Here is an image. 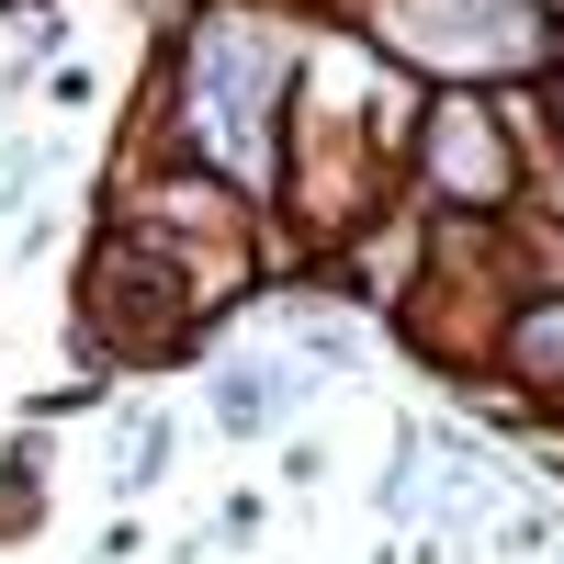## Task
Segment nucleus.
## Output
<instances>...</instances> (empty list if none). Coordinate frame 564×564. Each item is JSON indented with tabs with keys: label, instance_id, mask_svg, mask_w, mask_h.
Wrapping results in <instances>:
<instances>
[{
	"label": "nucleus",
	"instance_id": "1",
	"mask_svg": "<svg viewBox=\"0 0 564 564\" xmlns=\"http://www.w3.org/2000/svg\"><path fill=\"white\" fill-rule=\"evenodd\" d=\"M406 181V68L327 34L282 90V204L316 249L361 238Z\"/></svg>",
	"mask_w": 564,
	"mask_h": 564
},
{
	"label": "nucleus",
	"instance_id": "2",
	"mask_svg": "<svg viewBox=\"0 0 564 564\" xmlns=\"http://www.w3.org/2000/svg\"><path fill=\"white\" fill-rule=\"evenodd\" d=\"M282 90H294V23L215 0V12L181 34V68H170L159 113L181 124L193 170H215L226 193H260L271 159H282Z\"/></svg>",
	"mask_w": 564,
	"mask_h": 564
},
{
	"label": "nucleus",
	"instance_id": "3",
	"mask_svg": "<svg viewBox=\"0 0 564 564\" xmlns=\"http://www.w3.org/2000/svg\"><path fill=\"white\" fill-rule=\"evenodd\" d=\"M372 34H384L395 57H417V68H441L452 90L508 79L531 57H564L553 12H531V0H372Z\"/></svg>",
	"mask_w": 564,
	"mask_h": 564
},
{
	"label": "nucleus",
	"instance_id": "4",
	"mask_svg": "<svg viewBox=\"0 0 564 564\" xmlns=\"http://www.w3.org/2000/svg\"><path fill=\"white\" fill-rule=\"evenodd\" d=\"M417 193L441 215H497L520 204V159H508V124L486 90H441L430 113H417Z\"/></svg>",
	"mask_w": 564,
	"mask_h": 564
},
{
	"label": "nucleus",
	"instance_id": "5",
	"mask_svg": "<svg viewBox=\"0 0 564 564\" xmlns=\"http://www.w3.org/2000/svg\"><path fill=\"white\" fill-rule=\"evenodd\" d=\"M497 361L520 372L531 395H564V294H531L520 316L497 327Z\"/></svg>",
	"mask_w": 564,
	"mask_h": 564
},
{
	"label": "nucleus",
	"instance_id": "6",
	"mask_svg": "<svg viewBox=\"0 0 564 564\" xmlns=\"http://www.w3.org/2000/svg\"><path fill=\"white\" fill-rule=\"evenodd\" d=\"M553 124H564V57H553Z\"/></svg>",
	"mask_w": 564,
	"mask_h": 564
},
{
	"label": "nucleus",
	"instance_id": "7",
	"mask_svg": "<svg viewBox=\"0 0 564 564\" xmlns=\"http://www.w3.org/2000/svg\"><path fill=\"white\" fill-rule=\"evenodd\" d=\"M238 12H294V0H238Z\"/></svg>",
	"mask_w": 564,
	"mask_h": 564
}]
</instances>
